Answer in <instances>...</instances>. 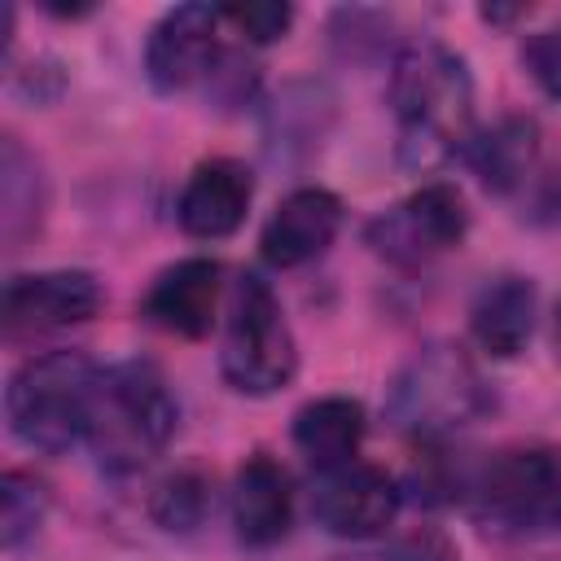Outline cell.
I'll return each mask as SVG.
<instances>
[{"label":"cell","instance_id":"obj_1","mask_svg":"<svg viewBox=\"0 0 561 561\" xmlns=\"http://www.w3.org/2000/svg\"><path fill=\"white\" fill-rule=\"evenodd\" d=\"M390 105L399 118V158L412 171H430L469 145L473 83L465 57L438 39L403 48L390 66Z\"/></svg>","mask_w":561,"mask_h":561},{"label":"cell","instance_id":"obj_2","mask_svg":"<svg viewBox=\"0 0 561 561\" xmlns=\"http://www.w3.org/2000/svg\"><path fill=\"white\" fill-rule=\"evenodd\" d=\"M180 421V403L167 377L149 359H123L101 368L88 447L105 473H136L171 443Z\"/></svg>","mask_w":561,"mask_h":561},{"label":"cell","instance_id":"obj_3","mask_svg":"<svg viewBox=\"0 0 561 561\" xmlns=\"http://www.w3.org/2000/svg\"><path fill=\"white\" fill-rule=\"evenodd\" d=\"M101 368L83 351H48L26 359L4 386V421L18 443L61 456L88 443Z\"/></svg>","mask_w":561,"mask_h":561},{"label":"cell","instance_id":"obj_4","mask_svg":"<svg viewBox=\"0 0 561 561\" xmlns=\"http://www.w3.org/2000/svg\"><path fill=\"white\" fill-rule=\"evenodd\" d=\"M491 403L495 399L478 364L460 346L434 342L394 373L386 394V416L394 421V430L412 434L416 443H447L451 434L478 425L491 412Z\"/></svg>","mask_w":561,"mask_h":561},{"label":"cell","instance_id":"obj_5","mask_svg":"<svg viewBox=\"0 0 561 561\" xmlns=\"http://www.w3.org/2000/svg\"><path fill=\"white\" fill-rule=\"evenodd\" d=\"M469 513L500 539H543L561 530V451L530 443L478 465L465 486Z\"/></svg>","mask_w":561,"mask_h":561},{"label":"cell","instance_id":"obj_6","mask_svg":"<svg viewBox=\"0 0 561 561\" xmlns=\"http://www.w3.org/2000/svg\"><path fill=\"white\" fill-rule=\"evenodd\" d=\"M219 373L241 394H276L298 373V346L289 320L259 272H241L228 294Z\"/></svg>","mask_w":561,"mask_h":561},{"label":"cell","instance_id":"obj_7","mask_svg":"<svg viewBox=\"0 0 561 561\" xmlns=\"http://www.w3.org/2000/svg\"><path fill=\"white\" fill-rule=\"evenodd\" d=\"M469 228V210L456 184H421L412 197H403L399 206L381 210L368 224V245L399 263V267H421L438 254H447L451 245H460Z\"/></svg>","mask_w":561,"mask_h":561},{"label":"cell","instance_id":"obj_8","mask_svg":"<svg viewBox=\"0 0 561 561\" xmlns=\"http://www.w3.org/2000/svg\"><path fill=\"white\" fill-rule=\"evenodd\" d=\"M219 9L210 4H175L167 9L145 39V75L158 92H188L210 79L219 66Z\"/></svg>","mask_w":561,"mask_h":561},{"label":"cell","instance_id":"obj_9","mask_svg":"<svg viewBox=\"0 0 561 561\" xmlns=\"http://www.w3.org/2000/svg\"><path fill=\"white\" fill-rule=\"evenodd\" d=\"M101 280L79 267H53V272H22L4 285L0 298V324L9 337L22 333H53L66 324H83L101 311Z\"/></svg>","mask_w":561,"mask_h":561},{"label":"cell","instance_id":"obj_10","mask_svg":"<svg viewBox=\"0 0 561 561\" xmlns=\"http://www.w3.org/2000/svg\"><path fill=\"white\" fill-rule=\"evenodd\" d=\"M403 491L399 482L377 469V465H342L333 473H320L316 491H311V513L316 526L337 535V539H373L381 535L394 517H399Z\"/></svg>","mask_w":561,"mask_h":561},{"label":"cell","instance_id":"obj_11","mask_svg":"<svg viewBox=\"0 0 561 561\" xmlns=\"http://www.w3.org/2000/svg\"><path fill=\"white\" fill-rule=\"evenodd\" d=\"M250 202H254L250 167L237 158H210V162H197L193 175L184 180L175 219L197 241H224L241 228Z\"/></svg>","mask_w":561,"mask_h":561},{"label":"cell","instance_id":"obj_12","mask_svg":"<svg viewBox=\"0 0 561 561\" xmlns=\"http://www.w3.org/2000/svg\"><path fill=\"white\" fill-rule=\"evenodd\" d=\"M219 298H224V267L215 259H184L149 285L140 316L162 333L206 337L215 324Z\"/></svg>","mask_w":561,"mask_h":561},{"label":"cell","instance_id":"obj_13","mask_svg":"<svg viewBox=\"0 0 561 561\" xmlns=\"http://www.w3.org/2000/svg\"><path fill=\"white\" fill-rule=\"evenodd\" d=\"M342 228V202L329 188H294L263 224V259L272 267H302L320 259Z\"/></svg>","mask_w":561,"mask_h":561},{"label":"cell","instance_id":"obj_14","mask_svg":"<svg viewBox=\"0 0 561 561\" xmlns=\"http://www.w3.org/2000/svg\"><path fill=\"white\" fill-rule=\"evenodd\" d=\"M289 522H294L289 473L272 456L254 451L232 482V530L245 548H272L289 535Z\"/></svg>","mask_w":561,"mask_h":561},{"label":"cell","instance_id":"obj_15","mask_svg":"<svg viewBox=\"0 0 561 561\" xmlns=\"http://www.w3.org/2000/svg\"><path fill=\"white\" fill-rule=\"evenodd\" d=\"M535 307H539L535 280L504 272L478 289V298L469 307V333L486 355L513 359L535 333Z\"/></svg>","mask_w":561,"mask_h":561},{"label":"cell","instance_id":"obj_16","mask_svg":"<svg viewBox=\"0 0 561 561\" xmlns=\"http://www.w3.org/2000/svg\"><path fill=\"white\" fill-rule=\"evenodd\" d=\"M465 158L486 193H517L539 158V127L526 114H504L486 131H473L465 145Z\"/></svg>","mask_w":561,"mask_h":561},{"label":"cell","instance_id":"obj_17","mask_svg":"<svg viewBox=\"0 0 561 561\" xmlns=\"http://www.w3.org/2000/svg\"><path fill=\"white\" fill-rule=\"evenodd\" d=\"M364 438V408L346 394H324L298 408L294 416V447L316 473H333L355 460Z\"/></svg>","mask_w":561,"mask_h":561},{"label":"cell","instance_id":"obj_18","mask_svg":"<svg viewBox=\"0 0 561 561\" xmlns=\"http://www.w3.org/2000/svg\"><path fill=\"white\" fill-rule=\"evenodd\" d=\"M39 215H44L39 167L13 136H4V145H0V232H4V245L18 250L39 228Z\"/></svg>","mask_w":561,"mask_h":561},{"label":"cell","instance_id":"obj_19","mask_svg":"<svg viewBox=\"0 0 561 561\" xmlns=\"http://www.w3.org/2000/svg\"><path fill=\"white\" fill-rule=\"evenodd\" d=\"M48 517V486L35 473L9 469L0 478V543L13 552L22 548Z\"/></svg>","mask_w":561,"mask_h":561},{"label":"cell","instance_id":"obj_20","mask_svg":"<svg viewBox=\"0 0 561 561\" xmlns=\"http://www.w3.org/2000/svg\"><path fill=\"white\" fill-rule=\"evenodd\" d=\"M206 508H210V482L202 473H193V469L171 473L153 491V504H149V513H153V522L162 530H193L206 517Z\"/></svg>","mask_w":561,"mask_h":561},{"label":"cell","instance_id":"obj_21","mask_svg":"<svg viewBox=\"0 0 561 561\" xmlns=\"http://www.w3.org/2000/svg\"><path fill=\"white\" fill-rule=\"evenodd\" d=\"M224 22H232L250 44H276L289 22H294V9L280 4V0H245V4H228L219 9Z\"/></svg>","mask_w":561,"mask_h":561},{"label":"cell","instance_id":"obj_22","mask_svg":"<svg viewBox=\"0 0 561 561\" xmlns=\"http://www.w3.org/2000/svg\"><path fill=\"white\" fill-rule=\"evenodd\" d=\"M522 66L530 70V79L561 101V22L548 26V31H535L526 44H522Z\"/></svg>","mask_w":561,"mask_h":561},{"label":"cell","instance_id":"obj_23","mask_svg":"<svg viewBox=\"0 0 561 561\" xmlns=\"http://www.w3.org/2000/svg\"><path fill=\"white\" fill-rule=\"evenodd\" d=\"M377 561H456V548L434 535V530H421V535H408L399 539L394 548H386Z\"/></svg>","mask_w":561,"mask_h":561},{"label":"cell","instance_id":"obj_24","mask_svg":"<svg viewBox=\"0 0 561 561\" xmlns=\"http://www.w3.org/2000/svg\"><path fill=\"white\" fill-rule=\"evenodd\" d=\"M535 215H539V219H561V167L539 184V193H535Z\"/></svg>","mask_w":561,"mask_h":561},{"label":"cell","instance_id":"obj_25","mask_svg":"<svg viewBox=\"0 0 561 561\" xmlns=\"http://www.w3.org/2000/svg\"><path fill=\"white\" fill-rule=\"evenodd\" d=\"M552 346H557V359H561V302H557V316H552Z\"/></svg>","mask_w":561,"mask_h":561}]
</instances>
